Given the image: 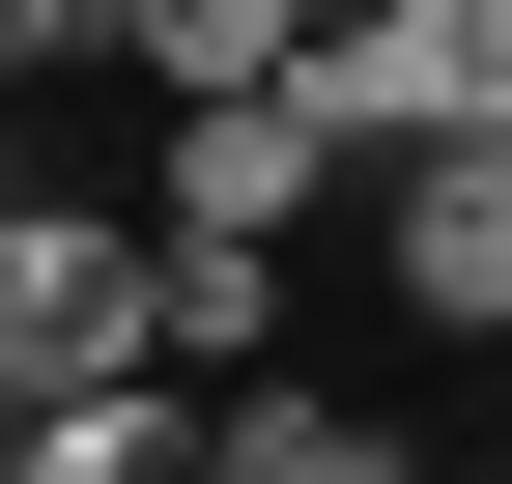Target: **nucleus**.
I'll return each instance as SVG.
<instances>
[{
    "mask_svg": "<svg viewBox=\"0 0 512 484\" xmlns=\"http://www.w3.org/2000/svg\"><path fill=\"white\" fill-rule=\"evenodd\" d=\"M29 484H228V399H200V371H114V399H29Z\"/></svg>",
    "mask_w": 512,
    "mask_h": 484,
    "instance_id": "4",
    "label": "nucleus"
},
{
    "mask_svg": "<svg viewBox=\"0 0 512 484\" xmlns=\"http://www.w3.org/2000/svg\"><path fill=\"white\" fill-rule=\"evenodd\" d=\"M0 484H29V428H0Z\"/></svg>",
    "mask_w": 512,
    "mask_h": 484,
    "instance_id": "10",
    "label": "nucleus"
},
{
    "mask_svg": "<svg viewBox=\"0 0 512 484\" xmlns=\"http://www.w3.org/2000/svg\"><path fill=\"white\" fill-rule=\"evenodd\" d=\"M427 86H456V114H512V0H427Z\"/></svg>",
    "mask_w": 512,
    "mask_h": 484,
    "instance_id": "8",
    "label": "nucleus"
},
{
    "mask_svg": "<svg viewBox=\"0 0 512 484\" xmlns=\"http://www.w3.org/2000/svg\"><path fill=\"white\" fill-rule=\"evenodd\" d=\"M57 57H114V0H0V86H57Z\"/></svg>",
    "mask_w": 512,
    "mask_h": 484,
    "instance_id": "9",
    "label": "nucleus"
},
{
    "mask_svg": "<svg viewBox=\"0 0 512 484\" xmlns=\"http://www.w3.org/2000/svg\"><path fill=\"white\" fill-rule=\"evenodd\" d=\"M228 484H427L370 399H285V371H228Z\"/></svg>",
    "mask_w": 512,
    "mask_h": 484,
    "instance_id": "6",
    "label": "nucleus"
},
{
    "mask_svg": "<svg viewBox=\"0 0 512 484\" xmlns=\"http://www.w3.org/2000/svg\"><path fill=\"white\" fill-rule=\"evenodd\" d=\"M171 257V371H256V342H285V257H256V228H143Z\"/></svg>",
    "mask_w": 512,
    "mask_h": 484,
    "instance_id": "7",
    "label": "nucleus"
},
{
    "mask_svg": "<svg viewBox=\"0 0 512 484\" xmlns=\"http://www.w3.org/2000/svg\"><path fill=\"white\" fill-rule=\"evenodd\" d=\"M313 200H342V114H313V86H200V114H171V200H143V228H256V257H285Z\"/></svg>",
    "mask_w": 512,
    "mask_h": 484,
    "instance_id": "3",
    "label": "nucleus"
},
{
    "mask_svg": "<svg viewBox=\"0 0 512 484\" xmlns=\"http://www.w3.org/2000/svg\"><path fill=\"white\" fill-rule=\"evenodd\" d=\"M370 228H399V314L512 342V114H456V143H399V171H370Z\"/></svg>",
    "mask_w": 512,
    "mask_h": 484,
    "instance_id": "2",
    "label": "nucleus"
},
{
    "mask_svg": "<svg viewBox=\"0 0 512 484\" xmlns=\"http://www.w3.org/2000/svg\"><path fill=\"white\" fill-rule=\"evenodd\" d=\"M114 371H171V257L114 200H0V428L29 399H114Z\"/></svg>",
    "mask_w": 512,
    "mask_h": 484,
    "instance_id": "1",
    "label": "nucleus"
},
{
    "mask_svg": "<svg viewBox=\"0 0 512 484\" xmlns=\"http://www.w3.org/2000/svg\"><path fill=\"white\" fill-rule=\"evenodd\" d=\"M313 29H342V0H114V57H143L171 114H200V86H285Z\"/></svg>",
    "mask_w": 512,
    "mask_h": 484,
    "instance_id": "5",
    "label": "nucleus"
}]
</instances>
